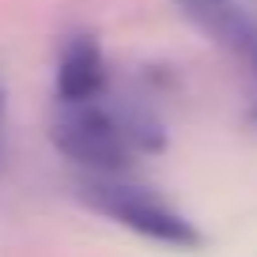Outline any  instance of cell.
<instances>
[{
    "mask_svg": "<svg viewBox=\"0 0 257 257\" xmlns=\"http://www.w3.org/2000/svg\"><path fill=\"white\" fill-rule=\"evenodd\" d=\"M182 12L201 31H208L216 42L234 49L242 61H249V68L257 72V16L253 12H246L234 0H185Z\"/></svg>",
    "mask_w": 257,
    "mask_h": 257,
    "instance_id": "3",
    "label": "cell"
},
{
    "mask_svg": "<svg viewBox=\"0 0 257 257\" xmlns=\"http://www.w3.org/2000/svg\"><path fill=\"white\" fill-rule=\"evenodd\" d=\"M106 91V61L91 34H72L57 61V95L61 102H95Z\"/></svg>",
    "mask_w": 257,
    "mask_h": 257,
    "instance_id": "4",
    "label": "cell"
},
{
    "mask_svg": "<svg viewBox=\"0 0 257 257\" xmlns=\"http://www.w3.org/2000/svg\"><path fill=\"white\" fill-rule=\"evenodd\" d=\"M80 197L91 204L95 212H102L106 219L128 227V231L144 234L152 242L163 246H178V249H197L204 242V234L193 227V219H185L167 197L144 189V185L121 182V178H91L80 185Z\"/></svg>",
    "mask_w": 257,
    "mask_h": 257,
    "instance_id": "2",
    "label": "cell"
},
{
    "mask_svg": "<svg viewBox=\"0 0 257 257\" xmlns=\"http://www.w3.org/2000/svg\"><path fill=\"white\" fill-rule=\"evenodd\" d=\"M178 4H185V0H178Z\"/></svg>",
    "mask_w": 257,
    "mask_h": 257,
    "instance_id": "6",
    "label": "cell"
},
{
    "mask_svg": "<svg viewBox=\"0 0 257 257\" xmlns=\"http://www.w3.org/2000/svg\"><path fill=\"white\" fill-rule=\"evenodd\" d=\"M0 159H4V87H0Z\"/></svg>",
    "mask_w": 257,
    "mask_h": 257,
    "instance_id": "5",
    "label": "cell"
},
{
    "mask_svg": "<svg viewBox=\"0 0 257 257\" xmlns=\"http://www.w3.org/2000/svg\"><path fill=\"white\" fill-rule=\"evenodd\" d=\"M57 152L64 159L91 167L98 174L121 170L133 152H159L163 148V128L140 106H102L95 102H64L61 113L53 117L49 128Z\"/></svg>",
    "mask_w": 257,
    "mask_h": 257,
    "instance_id": "1",
    "label": "cell"
},
{
    "mask_svg": "<svg viewBox=\"0 0 257 257\" xmlns=\"http://www.w3.org/2000/svg\"><path fill=\"white\" fill-rule=\"evenodd\" d=\"M253 113H257V110H253Z\"/></svg>",
    "mask_w": 257,
    "mask_h": 257,
    "instance_id": "7",
    "label": "cell"
}]
</instances>
